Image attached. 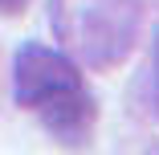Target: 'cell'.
Returning a JSON list of instances; mask_svg holds the SVG:
<instances>
[{"label": "cell", "mask_w": 159, "mask_h": 155, "mask_svg": "<svg viewBox=\"0 0 159 155\" xmlns=\"http://www.w3.org/2000/svg\"><path fill=\"white\" fill-rule=\"evenodd\" d=\"M139 0H49V25L78 66L110 70L139 41Z\"/></svg>", "instance_id": "obj_1"}, {"label": "cell", "mask_w": 159, "mask_h": 155, "mask_svg": "<svg viewBox=\"0 0 159 155\" xmlns=\"http://www.w3.org/2000/svg\"><path fill=\"white\" fill-rule=\"evenodd\" d=\"M12 90H16L20 106L41 110L45 102H53L61 94H74V90H86V86H82L78 61L70 53H57V49L29 41L16 49V61H12Z\"/></svg>", "instance_id": "obj_2"}, {"label": "cell", "mask_w": 159, "mask_h": 155, "mask_svg": "<svg viewBox=\"0 0 159 155\" xmlns=\"http://www.w3.org/2000/svg\"><path fill=\"white\" fill-rule=\"evenodd\" d=\"M41 118H45V127H49L57 139L82 143L86 131H90V122H94V98L86 94V90L61 94V98H53V102L41 106Z\"/></svg>", "instance_id": "obj_3"}, {"label": "cell", "mask_w": 159, "mask_h": 155, "mask_svg": "<svg viewBox=\"0 0 159 155\" xmlns=\"http://www.w3.org/2000/svg\"><path fill=\"white\" fill-rule=\"evenodd\" d=\"M29 0H0V12H25Z\"/></svg>", "instance_id": "obj_4"}]
</instances>
